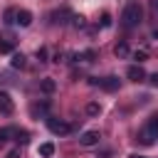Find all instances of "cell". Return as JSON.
Listing matches in <instances>:
<instances>
[{
  "label": "cell",
  "instance_id": "obj_1",
  "mask_svg": "<svg viewBox=\"0 0 158 158\" xmlns=\"http://www.w3.org/2000/svg\"><path fill=\"white\" fill-rule=\"evenodd\" d=\"M141 20H143V7H141V2H138V0H128L126 7H123V12H121L123 27H126V30H133V27H138Z\"/></svg>",
  "mask_w": 158,
  "mask_h": 158
},
{
  "label": "cell",
  "instance_id": "obj_9",
  "mask_svg": "<svg viewBox=\"0 0 158 158\" xmlns=\"http://www.w3.org/2000/svg\"><path fill=\"white\" fill-rule=\"evenodd\" d=\"M94 57H96V52L94 49H86V52H77L74 54V62H91Z\"/></svg>",
  "mask_w": 158,
  "mask_h": 158
},
{
  "label": "cell",
  "instance_id": "obj_26",
  "mask_svg": "<svg viewBox=\"0 0 158 158\" xmlns=\"http://www.w3.org/2000/svg\"><path fill=\"white\" fill-rule=\"evenodd\" d=\"M128 158H146V156H128Z\"/></svg>",
  "mask_w": 158,
  "mask_h": 158
},
{
  "label": "cell",
  "instance_id": "obj_17",
  "mask_svg": "<svg viewBox=\"0 0 158 158\" xmlns=\"http://www.w3.org/2000/svg\"><path fill=\"white\" fill-rule=\"evenodd\" d=\"M86 114H89V116H99V114H101V106H99L96 101H91V104L86 106Z\"/></svg>",
  "mask_w": 158,
  "mask_h": 158
},
{
  "label": "cell",
  "instance_id": "obj_12",
  "mask_svg": "<svg viewBox=\"0 0 158 158\" xmlns=\"http://www.w3.org/2000/svg\"><path fill=\"white\" fill-rule=\"evenodd\" d=\"M114 54H116V57H128V44H126V42H118V44L114 47Z\"/></svg>",
  "mask_w": 158,
  "mask_h": 158
},
{
  "label": "cell",
  "instance_id": "obj_24",
  "mask_svg": "<svg viewBox=\"0 0 158 158\" xmlns=\"http://www.w3.org/2000/svg\"><path fill=\"white\" fill-rule=\"evenodd\" d=\"M37 59H40V62H47V49H44V47L37 49Z\"/></svg>",
  "mask_w": 158,
  "mask_h": 158
},
{
  "label": "cell",
  "instance_id": "obj_19",
  "mask_svg": "<svg viewBox=\"0 0 158 158\" xmlns=\"http://www.w3.org/2000/svg\"><path fill=\"white\" fill-rule=\"evenodd\" d=\"M15 136H17L15 141H17V143H22V146L30 141V133H27V131H15Z\"/></svg>",
  "mask_w": 158,
  "mask_h": 158
},
{
  "label": "cell",
  "instance_id": "obj_7",
  "mask_svg": "<svg viewBox=\"0 0 158 158\" xmlns=\"http://www.w3.org/2000/svg\"><path fill=\"white\" fill-rule=\"evenodd\" d=\"M99 138H101L99 131H84V133L79 136V143H81V146H96Z\"/></svg>",
  "mask_w": 158,
  "mask_h": 158
},
{
  "label": "cell",
  "instance_id": "obj_18",
  "mask_svg": "<svg viewBox=\"0 0 158 158\" xmlns=\"http://www.w3.org/2000/svg\"><path fill=\"white\" fill-rule=\"evenodd\" d=\"M12 52V42L10 40H0V54H10Z\"/></svg>",
  "mask_w": 158,
  "mask_h": 158
},
{
  "label": "cell",
  "instance_id": "obj_27",
  "mask_svg": "<svg viewBox=\"0 0 158 158\" xmlns=\"http://www.w3.org/2000/svg\"><path fill=\"white\" fill-rule=\"evenodd\" d=\"M156 7H158V0H156Z\"/></svg>",
  "mask_w": 158,
  "mask_h": 158
},
{
  "label": "cell",
  "instance_id": "obj_10",
  "mask_svg": "<svg viewBox=\"0 0 158 158\" xmlns=\"http://www.w3.org/2000/svg\"><path fill=\"white\" fill-rule=\"evenodd\" d=\"M10 64H12L15 69H22V67H25V54H22V52H12V59H10Z\"/></svg>",
  "mask_w": 158,
  "mask_h": 158
},
{
  "label": "cell",
  "instance_id": "obj_11",
  "mask_svg": "<svg viewBox=\"0 0 158 158\" xmlns=\"http://www.w3.org/2000/svg\"><path fill=\"white\" fill-rule=\"evenodd\" d=\"M40 89H42V91H44V94H52V91H54V89H57V81H54V79H49V77H47V79H42V84H40Z\"/></svg>",
  "mask_w": 158,
  "mask_h": 158
},
{
  "label": "cell",
  "instance_id": "obj_15",
  "mask_svg": "<svg viewBox=\"0 0 158 158\" xmlns=\"http://www.w3.org/2000/svg\"><path fill=\"white\" fill-rule=\"evenodd\" d=\"M52 153H54V146H52V143H42V146H40V156H42V158H49Z\"/></svg>",
  "mask_w": 158,
  "mask_h": 158
},
{
  "label": "cell",
  "instance_id": "obj_6",
  "mask_svg": "<svg viewBox=\"0 0 158 158\" xmlns=\"http://www.w3.org/2000/svg\"><path fill=\"white\" fill-rule=\"evenodd\" d=\"M15 111V104H12V96L7 91H0V114H12Z\"/></svg>",
  "mask_w": 158,
  "mask_h": 158
},
{
  "label": "cell",
  "instance_id": "obj_13",
  "mask_svg": "<svg viewBox=\"0 0 158 158\" xmlns=\"http://www.w3.org/2000/svg\"><path fill=\"white\" fill-rule=\"evenodd\" d=\"M47 109H49L47 104H35L30 111H32V116H47Z\"/></svg>",
  "mask_w": 158,
  "mask_h": 158
},
{
  "label": "cell",
  "instance_id": "obj_21",
  "mask_svg": "<svg viewBox=\"0 0 158 158\" xmlns=\"http://www.w3.org/2000/svg\"><path fill=\"white\" fill-rule=\"evenodd\" d=\"M133 59L141 64V62H146V59H148V52H146V49H138V52H133Z\"/></svg>",
  "mask_w": 158,
  "mask_h": 158
},
{
  "label": "cell",
  "instance_id": "obj_2",
  "mask_svg": "<svg viewBox=\"0 0 158 158\" xmlns=\"http://www.w3.org/2000/svg\"><path fill=\"white\" fill-rule=\"evenodd\" d=\"M156 138H158V116H151L148 123H146V128L138 133V141H141L143 146H151Z\"/></svg>",
  "mask_w": 158,
  "mask_h": 158
},
{
  "label": "cell",
  "instance_id": "obj_3",
  "mask_svg": "<svg viewBox=\"0 0 158 158\" xmlns=\"http://www.w3.org/2000/svg\"><path fill=\"white\" fill-rule=\"evenodd\" d=\"M89 84H91V86H101L104 91H116V89H118V77H104V79L91 77Z\"/></svg>",
  "mask_w": 158,
  "mask_h": 158
},
{
  "label": "cell",
  "instance_id": "obj_20",
  "mask_svg": "<svg viewBox=\"0 0 158 158\" xmlns=\"http://www.w3.org/2000/svg\"><path fill=\"white\" fill-rule=\"evenodd\" d=\"M10 136H15V128H0V143H5Z\"/></svg>",
  "mask_w": 158,
  "mask_h": 158
},
{
  "label": "cell",
  "instance_id": "obj_8",
  "mask_svg": "<svg viewBox=\"0 0 158 158\" xmlns=\"http://www.w3.org/2000/svg\"><path fill=\"white\" fill-rule=\"evenodd\" d=\"M17 25H22V27L32 25V12L30 10H17Z\"/></svg>",
  "mask_w": 158,
  "mask_h": 158
},
{
  "label": "cell",
  "instance_id": "obj_25",
  "mask_svg": "<svg viewBox=\"0 0 158 158\" xmlns=\"http://www.w3.org/2000/svg\"><path fill=\"white\" fill-rule=\"evenodd\" d=\"M151 84H153V86H158V72H156V74H151Z\"/></svg>",
  "mask_w": 158,
  "mask_h": 158
},
{
  "label": "cell",
  "instance_id": "obj_23",
  "mask_svg": "<svg viewBox=\"0 0 158 158\" xmlns=\"http://www.w3.org/2000/svg\"><path fill=\"white\" fill-rule=\"evenodd\" d=\"M99 25H101V27H111V15H109V12H104V15H101V20H99Z\"/></svg>",
  "mask_w": 158,
  "mask_h": 158
},
{
  "label": "cell",
  "instance_id": "obj_16",
  "mask_svg": "<svg viewBox=\"0 0 158 158\" xmlns=\"http://www.w3.org/2000/svg\"><path fill=\"white\" fill-rule=\"evenodd\" d=\"M5 22H7V25H15V22H17V10H12V7L5 10Z\"/></svg>",
  "mask_w": 158,
  "mask_h": 158
},
{
  "label": "cell",
  "instance_id": "obj_22",
  "mask_svg": "<svg viewBox=\"0 0 158 158\" xmlns=\"http://www.w3.org/2000/svg\"><path fill=\"white\" fill-rule=\"evenodd\" d=\"M72 25H74V27H84V25H86V20H84L81 15H74V17H72Z\"/></svg>",
  "mask_w": 158,
  "mask_h": 158
},
{
  "label": "cell",
  "instance_id": "obj_14",
  "mask_svg": "<svg viewBox=\"0 0 158 158\" xmlns=\"http://www.w3.org/2000/svg\"><path fill=\"white\" fill-rule=\"evenodd\" d=\"M62 17H72V12H69L67 7H62L59 12H52V20H54V22H64Z\"/></svg>",
  "mask_w": 158,
  "mask_h": 158
},
{
  "label": "cell",
  "instance_id": "obj_4",
  "mask_svg": "<svg viewBox=\"0 0 158 158\" xmlns=\"http://www.w3.org/2000/svg\"><path fill=\"white\" fill-rule=\"evenodd\" d=\"M47 128H49L54 136H67V133L72 131V126H69L67 121H62V118H47Z\"/></svg>",
  "mask_w": 158,
  "mask_h": 158
},
{
  "label": "cell",
  "instance_id": "obj_5",
  "mask_svg": "<svg viewBox=\"0 0 158 158\" xmlns=\"http://www.w3.org/2000/svg\"><path fill=\"white\" fill-rule=\"evenodd\" d=\"M126 77H128L131 81H143V79H146V72H143L141 64H131V67L126 69Z\"/></svg>",
  "mask_w": 158,
  "mask_h": 158
}]
</instances>
